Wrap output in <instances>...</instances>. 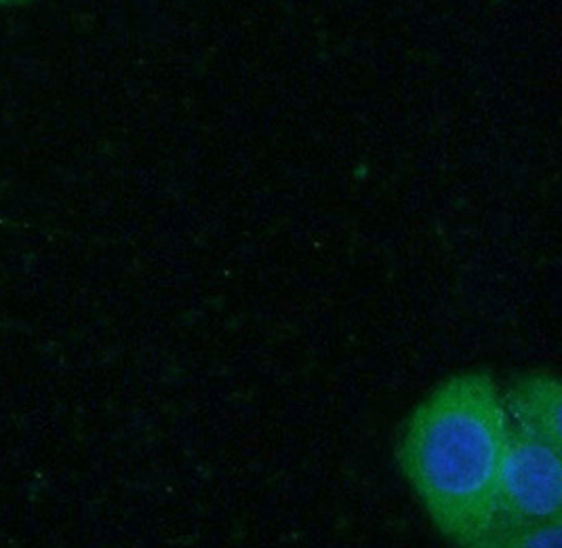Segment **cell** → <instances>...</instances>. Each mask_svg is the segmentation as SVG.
<instances>
[{
    "label": "cell",
    "mask_w": 562,
    "mask_h": 548,
    "mask_svg": "<svg viewBox=\"0 0 562 548\" xmlns=\"http://www.w3.org/2000/svg\"><path fill=\"white\" fill-rule=\"evenodd\" d=\"M20 2H27V0H0V7L2 4H20Z\"/></svg>",
    "instance_id": "cell-5"
},
{
    "label": "cell",
    "mask_w": 562,
    "mask_h": 548,
    "mask_svg": "<svg viewBox=\"0 0 562 548\" xmlns=\"http://www.w3.org/2000/svg\"><path fill=\"white\" fill-rule=\"evenodd\" d=\"M502 396L512 430L562 447V384L554 373H525Z\"/></svg>",
    "instance_id": "cell-3"
},
{
    "label": "cell",
    "mask_w": 562,
    "mask_h": 548,
    "mask_svg": "<svg viewBox=\"0 0 562 548\" xmlns=\"http://www.w3.org/2000/svg\"><path fill=\"white\" fill-rule=\"evenodd\" d=\"M497 504L499 525L493 548H499L512 527L562 519V447L510 428Z\"/></svg>",
    "instance_id": "cell-2"
},
{
    "label": "cell",
    "mask_w": 562,
    "mask_h": 548,
    "mask_svg": "<svg viewBox=\"0 0 562 548\" xmlns=\"http://www.w3.org/2000/svg\"><path fill=\"white\" fill-rule=\"evenodd\" d=\"M508 433L504 396L485 371L451 376L407 420L398 467L449 543L493 548Z\"/></svg>",
    "instance_id": "cell-1"
},
{
    "label": "cell",
    "mask_w": 562,
    "mask_h": 548,
    "mask_svg": "<svg viewBox=\"0 0 562 548\" xmlns=\"http://www.w3.org/2000/svg\"><path fill=\"white\" fill-rule=\"evenodd\" d=\"M562 519L529 523L512 527L499 548H554L561 547Z\"/></svg>",
    "instance_id": "cell-4"
}]
</instances>
